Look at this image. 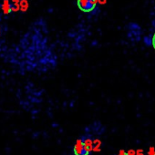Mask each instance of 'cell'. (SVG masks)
Masks as SVG:
<instances>
[{
    "instance_id": "obj_1",
    "label": "cell",
    "mask_w": 155,
    "mask_h": 155,
    "mask_svg": "<svg viewBox=\"0 0 155 155\" xmlns=\"http://www.w3.org/2000/svg\"><path fill=\"white\" fill-rule=\"evenodd\" d=\"M98 3V0H78L77 4L79 8L83 12H91Z\"/></svg>"
},
{
    "instance_id": "obj_2",
    "label": "cell",
    "mask_w": 155,
    "mask_h": 155,
    "mask_svg": "<svg viewBox=\"0 0 155 155\" xmlns=\"http://www.w3.org/2000/svg\"><path fill=\"white\" fill-rule=\"evenodd\" d=\"M73 150H74V154L75 155H89L90 154L88 152V150H86V148H85L82 137L79 138L76 140Z\"/></svg>"
},
{
    "instance_id": "obj_3",
    "label": "cell",
    "mask_w": 155,
    "mask_h": 155,
    "mask_svg": "<svg viewBox=\"0 0 155 155\" xmlns=\"http://www.w3.org/2000/svg\"><path fill=\"white\" fill-rule=\"evenodd\" d=\"M82 140L85 145L86 150H88V152L91 154L93 151V147H94V140H92V138L89 135H84L82 136Z\"/></svg>"
},
{
    "instance_id": "obj_4",
    "label": "cell",
    "mask_w": 155,
    "mask_h": 155,
    "mask_svg": "<svg viewBox=\"0 0 155 155\" xmlns=\"http://www.w3.org/2000/svg\"><path fill=\"white\" fill-rule=\"evenodd\" d=\"M1 9H2V12L4 15H6V16L9 15L12 12L11 1H9V0H3L2 5H1Z\"/></svg>"
},
{
    "instance_id": "obj_5",
    "label": "cell",
    "mask_w": 155,
    "mask_h": 155,
    "mask_svg": "<svg viewBox=\"0 0 155 155\" xmlns=\"http://www.w3.org/2000/svg\"><path fill=\"white\" fill-rule=\"evenodd\" d=\"M12 12H18L20 10V0H11Z\"/></svg>"
},
{
    "instance_id": "obj_6",
    "label": "cell",
    "mask_w": 155,
    "mask_h": 155,
    "mask_svg": "<svg viewBox=\"0 0 155 155\" xmlns=\"http://www.w3.org/2000/svg\"><path fill=\"white\" fill-rule=\"evenodd\" d=\"M29 8V4L28 0H20V11L26 12Z\"/></svg>"
},
{
    "instance_id": "obj_7",
    "label": "cell",
    "mask_w": 155,
    "mask_h": 155,
    "mask_svg": "<svg viewBox=\"0 0 155 155\" xmlns=\"http://www.w3.org/2000/svg\"><path fill=\"white\" fill-rule=\"evenodd\" d=\"M101 141L99 139L94 140V147H93V151H101Z\"/></svg>"
},
{
    "instance_id": "obj_8",
    "label": "cell",
    "mask_w": 155,
    "mask_h": 155,
    "mask_svg": "<svg viewBox=\"0 0 155 155\" xmlns=\"http://www.w3.org/2000/svg\"><path fill=\"white\" fill-rule=\"evenodd\" d=\"M147 155H155V148L154 147H150L147 152Z\"/></svg>"
},
{
    "instance_id": "obj_9",
    "label": "cell",
    "mask_w": 155,
    "mask_h": 155,
    "mask_svg": "<svg viewBox=\"0 0 155 155\" xmlns=\"http://www.w3.org/2000/svg\"><path fill=\"white\" fill-rule=\"evenodd\" d=\"M127 155H136V150H129L128 151H127Z\"/></svg>"
},
{
    "instance_id": "obj_10",
    "label": "cell",
    "mask_w": 155,
    "mask_h": 155,
    "mask_svg": "<svg viewBox=\"0 0 155 155\" xmlns=\"http://www.w3.org/2000/svg\"><path fill=\"white\" fill-rule=\"evenodd\" d=\"M136 155H144V151H143V150H141V149L137 150H136Z\"/></svg>"
},
{
    "instance_id": "obj_11",
    "label": "cell",
    "mask_w": 155,
    "mask_h": 155,
    "mask_svg": "<svg viewBox=\"0 0 155 155\" xmlns=\"http://www.w3.org/2000/svg\"><path fill=\"white\" fill-rule=\"evenodd\" d=\"M118 155H127V151H125L124 150H120Z\"/></svg>"
},
{
    "instance_id": "obj_12",
    "label": "cell",
    "mask_w": 155,
    "mask_h": 155,
    "mask_svg": "<svg viewBox=\"0 0 155 155\" xmlns=\"http://www.w3.org/2000/svg\"><path fill=\"white\" fill-rule=\"evenodd\" d=\"M152 46H153V48L155 49V34H154V36L152 38Z\"/></svg>"
},
{
    "instance_id": "obj_13",
    "label": "cell",
    "mask_w": 155,
    "mask_h": 155,
    "mask_svg": "<svg viewBox=\"0 0 155 155\" xmlns=\"http://www.w3.org/2000/svg\"><path fill=\"white\" fill-rule=\"evenodd\" d=\"M98 2H99L100 4L103 5V4H105V3H106V0H98Z\"/></svg>"
},
{
    "instance_id": "obj_14",
    "label": "cell",
    "mask_w": 155,
    "mask_h": 155,
    "mask_svg": "<svg viewBox=\"0 0 155 155\" xmlns=\"http://www.w3.org/2000/svg\"><path fill=\"white\" fill-rule=\"evenodd\" d=\"M0 35H1V28H0Z\"/></svg>"
}]
</instances>
